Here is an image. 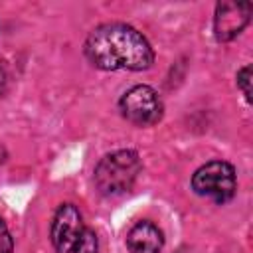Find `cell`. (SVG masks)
Segmentation results:
<instances>
[{
  "instance_id": "1",
  "label": "cell",
  "mask_w": 253,
  "mask_h": 253,
  "mask_svg": "<svg viewBox=\"0 0 253 253\" xmlns=\"http://www.w3.org/2000/svg\"><path fill=\"white\" fill-rule=\"evenodd\" d=\"M87 59L105 71L148 69L154 53L146 38L126 24H103L95 28L85 42Z\"/></svg>"
},
{
  "instance_id": "2",
  "label": "cell",
  "mask_w": 253,
  "mask_h": 253,
  "mask_svg": "<svg viewBox=\"0 0 253 253\" xmlns=\"http://www.w3.org/2000/svg\"><path fill=\"white\" fill-rule=\"evenodd\" d=\"M51 243L57 253H97V235L85 225L73 204H63L51 221Z\"/></svg>"
},
{
  "instance_id": "3",
  "label": "cell",
  "mask_w": 253,
  "mask_h": 253,
  "mask_svg": "<svg viewBox=\"0 0 253 253\" xmlns=\"http://www.w3.org/2000/svg\"><path fill=\"white\" fill-rule=\"evenodd\" d=\"M140 168L142 164L134 150H117L99 160L93 180L103 196H119L132 188Z\"/></svg>"
},
{
  "instance_id": "4",
  "label": "cell",
  "mask_w": 253,
  "mask_h": 253,
  "mask_svg": "<svg viewBox=\"0 0 253 253\" xmlns=\"http://www.w3.org/2000/svg\"><path fill=\"white\" fill-rule=\"evenodd\" d=\"M235 188H237L235 170L225 160H211L200 166L192 176V190L198 196L211 198L217 204L231 200Z\"/></svg>"
},
{
  "instance_id": "5",
  "label": "cell",
  "mask_w": 253,
  "mask_h": 253,
  "mask_svg": "<svg viewBox=\"0 0 253 253\" xmlns=\"http://www.w3.org/2000/svg\"><path fill=\"white\" fill-rule=\"evenodd\" d=\"M121 113L126 121L138 126L156 125L162 119V101L158 93L148 85H134L119 101Z\"/></svg>"
},
{
  "instance_id": "6",
  "label": "cell",
  "mask_w": 253,
  "mask_h": 253,
  "mask_svg": "<svg viewBox=\"0 0 253 253\" xmlns=\"http://www.w3.org/2000/svg\"><path fill=\"white\" fill-rule=\"evenodd\" d=\"M251 16V4L249 2H219L215 8L213 18V32L219 42H229L235 36L243 32Z\"/></svg>"
},
{
  "instance_id": "7",
  "label": "cell",
  "mask_w": 253,
  "mask_h": 253,
  "mask_svg": "<svg viewBox=\"0 0 253 253\" xmlns=\"http://www.w3.org/2000/svg\"><path fill=\"white\" fill-rule=\"evenodd\" d=\"M164 235L152 221H136L126 233V247L130 253H160Z\"/></svg>"
},
{
  "instance_id": "8",
  "label": "cell",
  "mask_w": 253,
  "mask_h": 253,
  "mask_svg": "<svg viewBox=\"0 0 253 253\" xmlns=\"http://www.w3.org/2000/svg\"><path fill=\"white\" fill-rule=\"evenodd\" d=\"M237 85H239V89L243 91V95H245V99L247 101H251V67L249 65H245L239 73H237Z\"/></svg>"
},
{
  "instance_id": "9",
  "label": "cell",
  "mask_w": 253,
  "mask_h": 253,
  "mask_svg": "<svg viewBox=\"0 0 253 253\" xmlns=\"http://www.w3.org/2000/svg\"><path fill=\"white\" fill-rule=\"evenodd\" d=\"M14 249V241H12V235L4 223V219L0 217V253H12Z\"/></svg>"
},
{
  "instance_id": "10",
  "label": "cell",
  "mask_w": 253,
  "mask_h": 253,
  "mask_svg": "<svg viewBox=\"0 0 253 253\" xmlns=\"http://www.w3.org/2000/svg\"><path fill=\"white\" fill-rule=\"evenodd\" d=\"M6 85H8V79H6V73H4V69L0 67V95L6 91Z\"/></svg>"
}]
</instances>
